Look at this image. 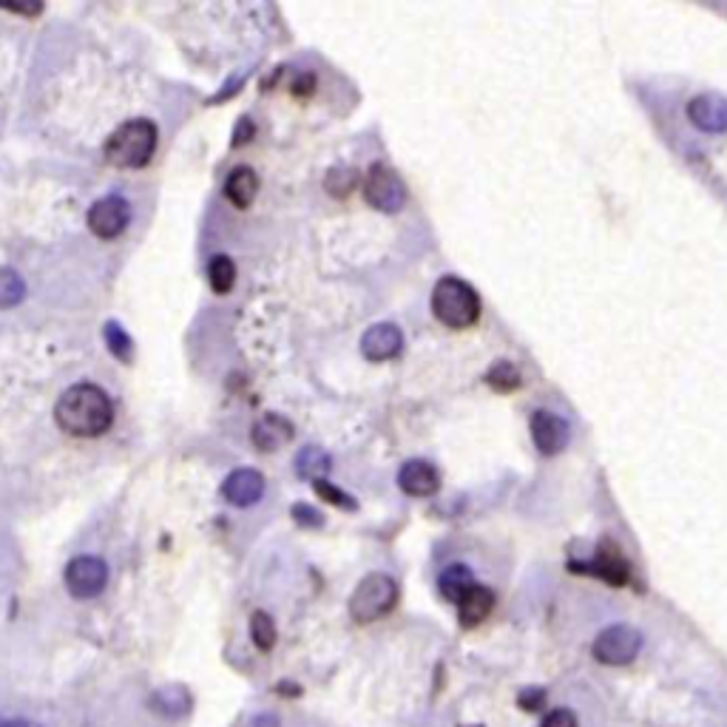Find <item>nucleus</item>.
Here are the masks:
<instances>
[{"label":"nucleus","instance_id":"15","mask_svg":"<svg viewBox=\"0 0 727 727\" xmlns=\"http://www.w3.org/2000/svg\"><path fill=\"white\" fill-rule=\"evenodd\" d=\"M293 441V424L282 415H265L253 424V446L262 452H276Z\"/></svg>","mask_w":727,"mask_h":727},{"label":"nucleus","instance_id":"1","mask_svg":"<svg viewBox=\"0 0 727 727\" xmlns=\"http://www.w3.org/2000/svg\"><path fill=\"white\" fill-rule=\"evenodd\" d=\"M54 421L77 438H97L114 424V404L97 384H74L60 395Z\"/></svg>","mask_w":727,"mask_h":727},{"label":"nucleus","instance_id":"24","mask_svg":"<svg viewBox=\"0 0 727 727\" xmlns=\"http://www.w3.org/2000/svg\"><path fill=\"white\" fill-rule=\"evenodd\" d=\"M486 381L495 387V390H517V384H520V373H517V367L512 361H497L495 367L486 373Z\"/></svg>","mask_w":727,"mask_h":727},{"label":"nucleus","instance_id":"18","mask_svg":"<svg viewBox=\"0 0 727 727\" xmlns=\"http://www.w3.org/2000/svg\"><path fill=\"white\" fill-rule=\"evenodd\" d=\"M191 705H194V699H191V691L185 685H168V688H162L151 696V710H157L165 719L185 716Z\"/></svg>","mask_w":727,"mask_h":727},{"label":"nucleus","instance_id":"2","mask_svg":"<svg viewBox=\"0 0 727 727\" xmlns=\"http://www.w3.org/2000/svg\"><path fill=\"white\" fill-rule=\"evenodd\" d=\"M432 313L452 330L472 327L480 319L478 290L458 276H444L432 290Z\"/></svg>","mask_w":727,"mask_h":727},{"label":"nucleus","instance_id":"20","mask_svg":"<svg viewBox=\"0 0 727 727\" xmlns=\"http://www.w3.org/2000/svg\"><path fill=\"white\" fill-rule=\"evenodd\" d=\"M330 469H333V461H330V455L319 449V446H304L302 452L296 455V472H299V478L304 480H324L330 475Z\"/></svg>","mask_w":727,"mask_h":727},{"label":"nucleus","instance_id":"16","mask_svg":"<svg viewBox=\"0 0 727 727\" xmlns=\"http://www.w3.org/2000/svg\"><path fill=\"white\" fill-rule=\"evenodd\" d=\"M259 194V177L248 165L233 168L231 177L225 179V196L231 199L236 208H250L253 199Z\"/></svg>","mask_w":727,"mask_h":727},{"label":"nucleus","instance_id":"11","mask_svg":"<svg viewBox=\"0 0 727 727\" xmlns=\"http://www.w3.org/2000/svg\"><path fill=\"white\" fill-rule=\"evenodd\" d=\"M404 347V333L395 324H375L361 338V353L367 361H390L401 353Z\"/></svg>","mask_w":727,"mask_h":727},{"label":"nucleus","instance_id":"31","mask_svg":"<svg viewBox=\"0 0 727 727\" xmlns=\"http://www.w3.org/2000/svg\"><path fill=\"white\" fill-rule=\"evenodd\" d=\"M248 727H282V725H279V716H276V713H259V716L250 719Z\"/></svg>","mask_w":727,"mask_h":727},{"label":"nucleus","instance_id":"32","mask_svg":"<svg viewBox=\"0 0 727 727\" xmlns=\"http://www.w3.org/2000/svg\"><path fill=\"white\" fill-rule=\"evenodd\" d=\"M248 134H253V125H250V120H242V128L236 125V140H233V145H242V142H248L250 140Z\"/></svg>","mask_w":727,"mask_h":727},{"label":"nucleus","instance_id":"19","mask_svg":"<svg viewBox=\"0 0 727 727\" xmlns=\"http://www.w3.org/2000/svg\"><path fill=\"white\" fill-rule=\"evenodd\" d=\"M475 586H478V583H475V577H472V568L463 566V563L446 566L444 571H441V577H438V588H441V594H444L449 603H461L463 597H466Z\"/></svg>","mask_w":727,"mask_h":727},{"label":"nucleus","instance_id":"5","mask_svg":"<svg viewBox=\"0 0 727 727\" xmlns=\"http://www.w3.org/2000/svg\"><path fill=\"white\" fill-rule=\"evenodd\" d=\"M364 196L375 211L395 213L401 211L404 202H407V188H404V179L398 177L390 165L378 162L364 179Z\"/></svg>","mask_w":727,"mask_h":727},{"label":"nucleus","instance_id":"22","mask_svg":"<svg viewBox=\"0 0 727 727\" xmlns=\"http://www.w3.org/2000/svg\"><path fill=\"white\" fill-rule=\"evenodd\" d=\"M208 279H211L213 290L219 296H225V293H231L233 284H236V265L228 256H213L211 265H208Z\"/></svg>","mask_w":727,"mask_h":727},{"label":"nucleus","instance_id":"10","mask_svg":"<svg viewBox=\"0 0 727 727\" xmlns=\"http://www.w3.org/2000/svg\"><path fill=\"white\" fill-rule=\"evenodd\" d=\"M568 424L549 409H537L532 415V438L543 455H557L568 444Z\"/></svg>","mask_w":727,"mask_h":727},{"label":"nucleus","instance_id":"28","mask_svg":"<svg viewBox=\"0 0 727 727\" xmlns=\"http://www.w3.org/2000/svg\"><path fill=\"white\" fill-rule=\"evenodd\" d=\"M540 727H577V716H574V710H568V708L551 710L549 716L543 719V725Z\"/></svg>","mask_w":727,"mask_h":727},{"label":"nucleus","instance_id":"30","mask_svg":"<svg viewBox=\"0 0 727 727\" xmlns=\"http://www.w3.org/2000/svg\"><path fill=\"white\" fill-rule=\"evenodd\" d=\"M520 708L523 710H540L546 705V691L543 688H526V691L520 693Z\"/></svg>","mask_w":727,"mask_h":727},{"label":"nucleus","instance_id":"7","mask_svg":"<svg viewBox=\"0 0 727 727\" xmlns=\"http://www.w3.org/2000/svg\"><path fill=\"white\" fill-rule=\"evenodd\" d=\"M108 583V566L100 557H74L66 568V588L80 600H91L97 597Z\"/></svg>","mask_w":727,"mask_h":727},{"label":"nucleus","instance_id":"14","mask_svg":"<svg viewBox=\"0 0 727 727\" xmlns=\"http://www.w3.org/2000/svg\"><path fill=\"white\" fill-rule=\"evenodd\" d=\"M688 117L702 131H727V100L719 94H699L688 106Z\"/></svg>","mask_w":727,"mask_h":727},{"label":"nucleus","instance_id":"4","mask_svg":"<svg viewBox=\"0 0 727 727\" xmlns=\"http://www.w3.org/2000/svg\"><path fill=\"white\" fill-rule=\"evenodd\" d=\"M395 603H398V583L390 574L375 571L355 586L353 597H350V614L355 622H373L390 614Z\"/></svg>","mask_w":727,"mask_h":727},{"label":"nucleus","instance_id":"13","mask_svg":"<svg viewBox=\"0 0 727 727\" xmlns=\"http://www.w3.org/2000/svg\"><path fill=\"white\" fill-rule=\"evenodd\" d=\"M398 486L409 497H429L438 492L441 475L429 461H407L401 466V472H398Z\"/></svg>","mask_w":727,"mask_h":727},{"label":"nucleus","instance_id":"26","mask_svg":"<svg viewBox=\"0 0 727 727\" xmlns=\"http://www.w3.org/2000/svg\"><path fill=\"white\" fill-rule=\"evenodd\" d=\"M313 486H316V495L324 497V500H330V503H333V506H338V509H347V512H350V509H355V506H358L353 497L344 495V492H341L338 486L327 483V480H316Z\"/></svg>","mask_w":727,"mask_h":727},{"label":"nucleus","instance_id":"29","mask_svg":"<svg viewBox=\"0 0 727 727\" xmlns=\"http://www.w3.org/2000/svg\"><path fill=\"white\" fill-rule=\"evenodd\" d=\"M293 520H299L302 526H321L324 523V515H321L319 509H313V506H293Z\"/></svg>","mask_w":727,"mask_h":727},{"label":"nucleus","instance_id":"23","mask_svg":"<svg viewBox=\"0 0 727 727\" xmlns=\"http://www.w3.org/2000/svg\"><path fill=\"white\" fill-rule=\"evenodd\" d=\"M250 637L259 651H270L276 645V622L267 611H253L250 617Z\"/></svg>","mask_w":727,"mask_h":727},{"label":"nucleus","instance_id":"25","mask_svg":"<svg viewBox=\"0 0 727 727\" xmlns=\"http://www.w3.org/2000/svg\"><path fill=\"white\" fill-rule=\"evenodd\" d=\"M103 336H106L108 350L117 355L120 361H128V358H131V338H128V333H125L117 321H108Z\"/></svg>","mask_w":727,"mask_h":727},{"label":"nucleus","instance_id":"6","mask_svg":"<svg viewBox=\"0 0 727 727\" xmlns=\"http://www.w3.org/2000/svg\"><path fill=\"white\" fill-rule=\"evenodd\" d=\"M639 648H642V634L631 625H611L600 631L591 645L594 659L603 665H628L631 659H637Z\"/></svg>","mask_w":727,"mask_h":727},{"label":"nucleus","instance_id":"8","mask_svg":"<svg viewBox=\"0 0 727 727\" xmlns=\"http://www.w3.org/2000/svg\"><path fill=\"white\" fill-rule=\"evenodd\" d=\"M571 571H580V574H594L611 586H625L631 580V566L628 560L622 557L620 549L614 543L605 540L603 546L597 549V554L588 560V563H571Z\"/></svg>","mask_w":727,"mask_h":727},{"label":"nucleus","instance_id":"17","mask_svg":"<svg viewBox=\"0 0 727 727\" xmlns=\"http://www.w3.org/2000/svg\"><path fill=\"white\" fill-rule=\"evenodd\" d=\"M495 608V591L486 586H475L461 603H458V611H461V625L463 628H475L480 622L486 620Z\"/></svg>","mask_w":727,"mask_h":727},{"label":"nucleus","instance_id":"3","mask_svg":"<svg viewBox=\"0 0 727 727\" xmlns=\"http://www.w3.org/2000/svg\"><path fill=\"white\" fill-rule=\"evenodd\" d=\"M157 125L151 120H128L106 142V160L114 168H142L154 157Z\"/></svg>","mask_w":727,"mask_h":727},{"label":"nucleus","instance_id":"21","mask_svg":"<svg viewBox=\"0 0 727 727\" xmlns=\"http://www.w3.org/2000/svg\"><path fill=\"white\" fill-rule=\"evenodd\" d=\"M23 296H26L23 276H20L18 270H12V267H0V310L20 304Z\"/></svg>","mask_w":727,"mask_h":727},{"label":"nucleus","instance_id":"34","mask_svg":"<svg viewBox=\"0 0 727 727\" xmlns=\"http://www.w3.org/2000/svg\"><path fill=\"white\" fill-rule=\"evenodd\" d=\"M466 727H480V725H466Z\"/></svg>","mask_w":727,"mask_h":727},{"label":"nucleus","instance_id":"27","mask_svg":"<svg viewBox=\"0 0 727 727\" xmlns=\"http://www.w3.org/2000/svg\"><path fill=\"white\" fill-rule=\"evenodd\" d=\"M355 179H358V174H355L353 168H336L327 177V191L336 196H347L355 188Z\"/></svg>","mask_w":727,"mask_h":727},{"label":"nucleus","instance_id":"12","mask_svg":"<svg viewBox=\"0 0 727 727\" xmlns=\"http://www.w3.org/2000/svg\"><path fill=\"white\" fill-rule=\"evenodd\" d=\"M222 495L233 506H242V509L253 506L256 500H262V495H265V478L256 469H236L222 483Z\"/></svg>","mask_w":727,"mask_h":727},{"label":"nucleus","instance_id":"9","mask_svg":"<svg viewBox=\"0 0 727 727\" xmlns=\"http://www.w3.org/2000/svg\"><path fill=\"white\" fill-rule=\"evenodd\" d=\"M128 216H131V211H128V202L123 196H106V199H97L91 205L89 228L100 239H117L128 225Z\"/></svg>","mask_w":727,"mask_h":727},{"label":"nucleus","instance_id":"33","mask_svg":"<svg viewBox=\"0 0 727 727\" xmlns=\"http://www.w3.org/2000/svg\"><path fill=\"white\" fill-rule=\"evenodd\" d=\"M0 727H40L37 722H29V719H12V722H0Z\"/></svg>","mask_w":727,"mask_h":727}]
</instances>
